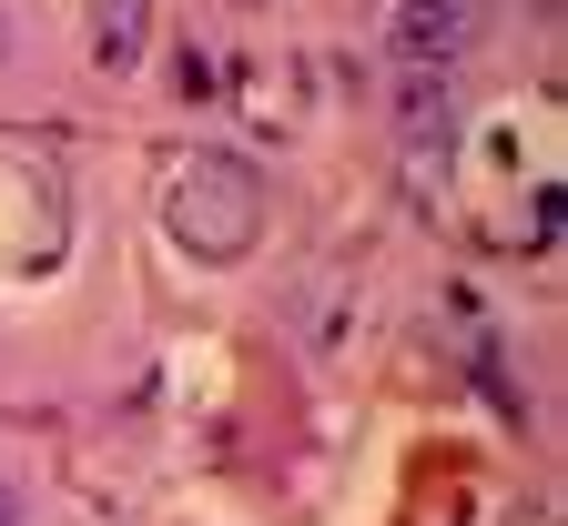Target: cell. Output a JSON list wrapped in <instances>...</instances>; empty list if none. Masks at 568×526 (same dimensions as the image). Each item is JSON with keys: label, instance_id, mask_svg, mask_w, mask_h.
I'll use <instances>...</instances> for the list:
<instances>
[{"label": "cell", "instance_id": "5b68a950", "mask_svg": "<svg viewBox=\"0 0 568 526\" xmlns=\"http://www.w3.org/2000/svg\"><path fill=\"white\" fill-rule=\"evenodd\" d=\"M0 61H11V31H0Z\"/></svg>", "mask_w": 568, "mask_h": 526}, {"label": "cell", "instance_id": "6da1fadb", "mask_svg": "<svg viewBox=\"0 0 568 526\" xmlns=\"http://www.w3.org/2000/svg\"><path fill=\"white\" fill-rule=\"evenodd\" d=\"M163 223L193 264H244L264 244V173L244 153H193V163H173Z\"/></svg>", "mask_w": 568, "mask_h": 526}, {"label": "cell", "instance_id": "3957f363", "mask_svg": "<svg viewBox=\"0 0 568 526\" xmlns=\"http://www.w3.org/2000/svg\"><path fill=\"white\" fill-rule=\"evenodd\" d=\"M92 51H102L112 71L142 61V0H102V11H92Z\"/></svg>", "mask_w": 568, "mask_h": 526}, {"label": "cell", "instance_id": "7a4b0ae2", "mask_svg": "<svg viewBox=\"0 0 568 526\" xmlns=\"http://www.w3.org/2000/svg\"><path fill=\"white\" fill-rule=\"evenodd\" d=\"M467 41V0H386V51L426 61V51H457Z\"/></svg>", "mask_w": 568, "mask_h": 526}, {"label": "cell", "instance_id": "277c9868", "mask_svg": "<svg viewBox=\"0 0 568 526\" xmlns=\"http://www.w3.org/2000/svg\"><path fill=\"white\" fill-rule=\"evenodd\" d=\"M0 526H21V486L11 476H0Z\"/></svg>", "mask_w": 568, "mask_h": 526}]
</instances>
